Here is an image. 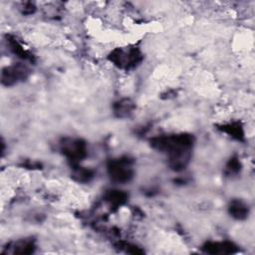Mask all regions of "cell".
Here are the masks:
<instances>
[{"label": "cell", "mask_w": 255, "mask_h": 255, "mask_svg": "<svg viewBox=\"0 0 255 255\" xmlns=\"http://www.w3.org/2000/svg\"><path fill=\"white\" fill-rule=\"evenodd\" d=\"M151 143L155 149L166 153L169 166L174 171L179 172L184 169L189 162L193 137L187 134L163 136L153 139Z\"/></svg>", "instance_id": "cell-1"}, {"label": "cell", "mask_w": 255, "mask_h": 255, "mask_svg": "<svg viewBox=\"0 0 255 255\" xmlns=\"http://www.w3.org/2000/svg\"><path fill=\"white\" fill-rule=\"evenodd\" d=\"M108 171L113 181L121 184L130 182L134 175L132 161L128 157L111 161L108 164Z\"/></svg>", "instance_id": "cell-2"}, {"label": "cell", "mask_w": 255, "mask_h": 255, "mask_svg": "<svg viewBox=\"0 0 255 255\" xmlns=\"http://www.w3.org/2000/svg\"><path fill=\"white\" fill-rule=\"evenodd\" d=\"M61 151L74 165L87 156L86 144L80 139H64L61 143Z\"/></svg>", "instance_id": "cell-3"}, {"label": "cell", "mask_w": 255, "mask_h": 255, "mask_svg": "<svg viewBox=\"0 0 255 255\" xmlns=\"http://www.w3.org/2000/svg\"><path fill=\"white\" fill-rule=\"evenodd\" d=\"M110 59L118 67L128 70L137 66L141 61V55L137 49H131L129 52H125L122 49H116L111 53Z\"/></svg>", "instance_id": "cell-4"}, {"label": "cell", "mask_w": 255, "mask_h": 255, "mask_svg": "<svg viewBox=\"0 0 255 255\" xmlns=\"http://www.w3.org/2000/svg\"><path fill=\"white\" fill-rule=\"evenodd\" d=\"M28 76V69L21 65H13L10 67H6L2 70V83L6 86H11V85L16 84L19 81H23Z\"/></svg>", "instance_id": "cell-5"}, {"label": "cell", "mask_w": 255, "mask_h": 255, "mask_svg": "<svg viewBox=\"0 0 255 255\" xmlns=\"http://www.w3.org/2000/svg\"><path fill=\"white\" fill-rule=\"evenodd\" d=\"M203 250L209 254H232L237 252V246L231 242H207L203 246Z\"/></svg>", "instance_id": "cell-6"}, {"label": "cell", "mask_w": 255, "mask_h": 255, "mask_svg": "<svg viewBox=\"0 0 255 255\" xmlns=\"http://www.w3.org/2000/svg\"><path fill=\"white\" fill-rule=\"evenodd\" d=\"M230 213L237 220H243L248 216V208L241 201L235 200L231 203Z\"/></svg>", "instance_id": "cell-7"}, {"label": "cell", "mask_w": 255, "mask_h": 255, "mask_svg": "<svg viewBox=\"0 0 255 255\" xmlns=\"http://www.w3.org/2000/svg\"><path fill=\"white\" fill-rule=\"evenodd\" d=\"M106 201L113 207H120L127 202L128 194L122 190H109L105 195Z\"/></svg>", "instance_id": "cell-8"}, {"label": "cell", "mask_w": 255, "mask_h": 255, "mask_svg": "<svg viewBox=\"0 0 255 255\" xmlns=\"http://www.w3.org/2000/svg\"><path fill=\"white\" fill-rule=\"evenodd\" d=\"M12 248H13L12 253L14 254H31L35 251L36 246L33 240L24 239V240L17 241Z\"/></svg>", "instance_id": "cell-9"}, {"label": "cell", "mask_w": 255, "mask_h": 255, "mask_svg": "<svg viewBox=\"0 0 255 255\" xmlns=\"http://www.w3.org/2000/svg\"><path fill=\"white\" fill-rule=\"evenodd\" d=\"M94 177V172L91 171V169L88 168H83V167H79L77 165L74 166V174H73V178L80 183H87L90 182Z\"/></svg>", "instance_id": "cell-10"}, {"label": "cell", "mask_w": 255, "mask_h": 255, "mask_svg": "<svg viewBox=\"0 0 255 255\" xmlns=\"http://www.w3.org/2000/svg\"><path fill=\"white\" fill-rule=\"evenodd\" d=\"M135 106L130 100H122L115 105V112L119 117H128L133 112Z\"/></svg>", "instance_id": "cell-11"}, {"label": "cell", "mask_w": 255, "mask_h": 255, "mask_svg": "<svg viewBox=\"0 0 255 255\" xmlns=\"http://www.w3.org/2000/svg\"><path fill=\"white\" fill-rule=\"evenodd\" d=\"M221 130L225 133H228L229 135H231L232 138L240 140L243 139L244 137V132L243 129L241 127L240 124L238 123H234V124H230V125H225L222 126Z\"/></svg>", "instance_id": "cell-12"}, {"label": "cell", "mask_w": 255, "mask_h": 255, "mask_svg": "<svg viewBox=\"0 0 255 255\" xmlns=\"http://www.w3.org/2000/svg\"><path fill=\"white\" fill-rule=\"evenodd\" d=\"M9 43H10V47H11V50L14 52V54H17L18 57L22 58V59H29L31 56H29V54H28L27 51H25L22 46L14 39H9Z\"/></svg>", "instance_id": "cell-13"}, {"label": "cell", "mask_w": 255, "mask_h": 255, "mask_svg": "<svg viewBox=\"0 0 255 255\" xmlns=\"http://www.w3.org/2000/svg\"><path fill=\"white\" fill-rule=\"evenodd\" d=\"M240 171V162L237 158H232L226 165V173L229 175L237 174Z\"/></svg>", "instance_id": "cell-14"}]
</instances>
